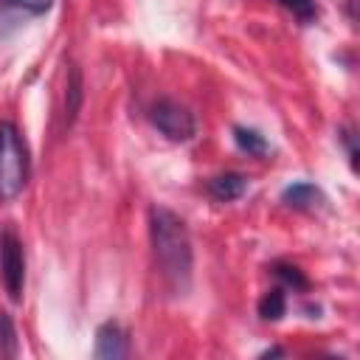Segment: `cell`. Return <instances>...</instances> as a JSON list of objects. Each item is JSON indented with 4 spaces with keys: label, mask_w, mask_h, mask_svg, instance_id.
<instances>
[{
    "label": "cell",
    "mask_w": 360,
    "mask_h": 360,
    "mask_svg": "<svg viewBox=\"0 0 360 360\" xmlns=\"http://www.w3.org/2000/svg\"><path fill=\"white\" fill-rule=\"evenodd\" d=\"M281 200L290 208H315L318 202H323V194L312 183H292L281 191Z\"/></svg>",
    "instance_id": "cell-7"
},
{
    "label": "cell",
    "mask_w": 360,
    "mask_h": 360,
    "mask_svg": "<svg viewBox=\"0 0 360 360\" xmlns=\"http://www.w3.org/2000/svg\"><path fill=\"white\" fill-rule=\"evenodd\" d=\"M149 121L158 132H163L169 141H191L194 132H197V124H194V115L177 104L174 98H158L152 107H149Z\"/></svg>",
    "instance_id": "cell-3"
},
{
    "label": "cell",
    "mask_w": 360,
    "mask_h": 360,
    "mask_svg": "<svg viewBox=\"0 0 360 360\" xmlns=\"http://www.w3.org/2000/svg\"><path fill=\"white\" fill-rule=\"evenodd\" d=\"M149 236H152V250H155V262L163 276V284L174 295H186L191 284V239H188L186 222L174 211L163 205H152Z\"/></svg>",
    "instance_id": "cell-1"
},
{
    "label": "cell",
    "mask_w": 360,
    "mask_h": 360,
    "mask_svg": "<svg viewBox=\"0 0 360 360\" xmlns=\"http://www.w3.org/2000/svg\"><path fill=\"white\" fill-rule=\"evenodd\" d=\"M0 276H3L8 298L20 301L22 281H25V256H22V245L14 231L0 233Z\"/></svg>",
    "instance_id": "cell-4"
},
{
    "label": "cell",
    "mask_w": 360,
    "mask_h": 360,
    "mask_svg": "<svg viewBox=\"0 0 360 360\" xmlns=\"http://www.w3.org/2000/svg\"><path fill=\"white\" fill-rule=\"evenodd\" d=\"M273 273H276V278H281L287 287H292V290H307V276L298 270V267H292V264H276L273 267Z\"/></svg>",
    "instance_id": "cell-12"
},
{
    "label": "cell",
    "mask_w": 360,
    "mask_h": 360,
    "mask_svg": "<svg viewBox=\"0 0 360 360\" xmlns=\"http://www.w3.org/2000/svg\"><path fill=\"white\" fill-rule=\"evenodd\" d=\"M82 98H84L82 70H79V68H70V73H68V90H65V124H68V127L76 121L79 107H82Z\"/></svg>",
    "instance_id": "cell-8"
},
{
    "label": "cell",
    "mask_w": 360,
    "mask_h": 360,
    "mask_svg": "<svg viewBox=\"0 0 360 360\" xmlns=\"http://www.w3.org/2000/svg\"><path fill=\"white\" fill-rule=\"evenodd\" d=\"M233 141L242 152L253 155V158H262L267 155V141L256 132V129H248V127H233Z\"/></svg>",
    "instance_id": "cell-10"
},
{
    "label": "cell",
    "mask_w": 360,
    "mask_h": 360,
    "mask_svg": "<svg viewBox=\"0 0 360 360\" xmlns=\"http://www.w3.org/2000/svg\"><path fill=\"white\" fill-rule=\"evenodd\" d=\"M6 8H22L28 14H45L53 0H0Z\"/></svg>",
    "instance_id": "cell-14"
},
{
    "label": "cell",
    "mask_w": 360,
    "mask_h": 360,
    "mask_svg": "<svg viewBox=\"0 0 360 360\" xmlns=\"http://www.w3.org/2000/svg\"><path fill=\"white\" fill-rule=\"evenodd\" d=\"M284 312H287L284 290H281V287L267 290V292L262 295V301H259V315H262L264 321H281V318H284Z\"/></svg>",
    "instance_id": "cell-9"
},
{
    "label": "cell",
    "mask_w": 360,
    "mask_h": 360,
    "mask_svg": "<svg viewBox=\"0 0 360 360\" xmlns=\"http://www.w3.org/2000/svg\"><path fill=\"white\" fill-rule=\"evenodd\" d=\"M284 8H290L301 22H309V20H315V14H318V6H315V0H278Z\"/></svg>",
    "instance_id": "cell-13"
},
{
    "label": "cell",
    "mask_w": 360,
    "mask_h": 360,
    "mask_svg": "<svg viewBox=\"0 0 360 360\" xmlns=\"http://www.w3.org/2000/svg\"><path fill=\"white\" fill-rule=\"evenodd\" d=\"M127 352H129L127 349V332L115 321L101 323L98 332H96V349H93V354L98 360H121V357H127Z\"/></svg>",
    "instance_id": "cell-5"
},
{
    "label": "cell",
    "mask_w": 360,
    "mask_h": 360,
    "mask_svg": "<svg viewBox=\"0 0 360 360\" xmlns=\"http://www.w3.org/2000/svg\"><path fill=\"white\" fill-rule=\"evenodd\" d=\"M17 329L8 318V312H0V357H17Z\"/></svg>",
    "instance_id": "cell-11"
},
{
    "label": "cell",
    "mask_w": 360,
    "mask_h": 360,
    "mask_svg": "<svg viewBox=\"0 0 360 360\" xmlns=\"http://www.w3.org/2000/svg\"><path fill=\"white\" fill-rule=\"evenodd\" d=\"M28 146L11 121H0V200H14L28 183Z\"/></svg>",
    "instance_id": "cell-2"
},
{
    "label": "cell",
    "mask_w": 360,
    "mask_h": 360,
    "mask_svg": "<svg viewBox=\"0 0 360 360\" xmlns=\"http://www.w3.org/2000/svg\"><path fill=\"white\" fill-rule=\"evenodd\" d=\"M343 141H346V149H349V160H352V169H357V149H354V135H352V132H343Z\"/></svg>",
    "instance_id": "cell-15"
},
{
    "label": "cell",
    "mask_w": 360,
    "mask_h": 360,
    "mask_svg": "<svg viewBox=\"0 0 360 360\" xmlns=\"http://www.w3.org/2000/svg\"><path fill=\"white\" fill-rule=\"evenodd\" d=\"M245 188H248V180L239 172H225V174H217V177L208 180V194L217 197V200H222V202L242 197Z\"/></svg>",
    "instance_id": "cell-6"
}]
</instances>
